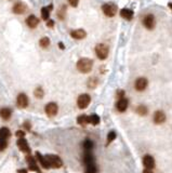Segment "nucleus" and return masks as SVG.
<instances>
[{
  "label": "nucleus",
  "instance_id": "nucleus-1",
  "mask_svg": "<svg viewBox=\"0 0 172 173\" xmlns=\"http://www.w3.org/2000/svg\"><path fill=\"white\" fill-rule=\"evenodd\" d=\"M92 67H93V61L88 57H82L77 62V69L82 74L90 73Z\"/></svg>",
  "mask_w": 172,
  "mask_h": 173
},
{
  "label": "nucleus",
  "instance_id": "nucleus-2",
  "mask_svg": "<svg viewBox=\"0 0 172 173\" xmlns=\"http://www.w3.org/2000/svg\"><path fill=\"white\" fill-rule=\"evenodd\" d=\"M108 47L104 43H99V45L95 47V53L96 56L99 57L100 60H105L106 57L108 56Z\"/></svg>",
  "mask_w": 172,
  "mask_h": 173
},
{
  "label": "nucleus",
  "instance_id": "nucleus-3",
  "mask_svg": "<svg viewBox=\"0 0 172 173\" xmlns=\"http://www.w3.org/2000/svg\"><path fill=\"white\" fill-rule=\"evenodd\" d=\"M45 158L48 160L49 166H50L51 168L59 169V168H61L63 166V161L61 160V158H60L59 156H57V155H47Z\"/></svg>",
  "mask_w": 172,
  "mask_h": 173
},
{
  "label": "nucleus",
  "instance_id": "nucleus-4",
  "mask_svg": "<svg viewBox=\"0 0 172 173\" xmlns=\"http://www.w3.org/2000/svg\"><path fill=\"white\" fill-rule=\"evenodd\" d=\"M91 102V97L89 94H81V95H79L78 99H77V105H78V107L80 108V109H85V108H87L88 106H89V104H90Z\"/></svg>",
  "mask_w": 172,
  "mask_h": 173
},
{
  "label": "nucleus",
  "instance_id": "nucleus-5",
  "mask_svg": "<svg viewBox=\"0 0 172 173\" xmlns=\"http://www.w3.org/2000/svg\"><path fill=\"white\" fill-rule=\"evenodd\" d=\"M102 10H103V13H104L106 16L108 17H112L116 14V12H117V7L113 3H105L103 4L102 7Z\"/></svg>",
  "mask_w": 172,
  "mask_h": 173
},
{
  "label": "nucleus",
  "instance_id": "nucleus-6",
  "mask_svg": "<svg viewBox=\"0 0 172 173\" xmlns=\"http://www.w3.org/2000/svg\"><path fill=\"white\" fill-rule=\"evenodd\" d=\"M155 24H156V21H155V16L153 14H147L145 15L143 20V25L146 27L147 29H154L155 27Z\"/></svg>",
  "mask_w": 172,
  "mask_h": 173
},
{
  "label": "nucleus",
  "instance_id": "nucleus-7",
  "mask_svg": "<svg viewBox=\"0 0 172 173\" xmlns=\"http://www.w3.org/2000/svg\"><path fill=\"white\" fill-rule=\"evenodd\" d=\"M57 111H59V107H57V103H48L47 106H45V114L50 117H53L55 116L57 114Z\"/></svg>",
  "mask_w": 172,
  "mask_h": 173
},
{
  "label": "nucleus",
  "instance_id": "nucleus-8",
  "mask_svg": "<svg viewBox=\"0 0 172 173\" xmlns=\"http://www.w3.org/2000/svg\"><path fill=\"white\" fill-rule=\"evenodd\" d=\"M16 103L17 105H19V107L21 108H25L28 106V97H27V95H26L25 93H20L19 95H17L16 97Z\"/></svg>",
  "mask_w": 172,
  "mask_h": 173
},
{
  "label": "nucleus",
  "instance_id": "nucleus-9",
  "mask_svg": "<svg viewBox=\"0 0 172 173\" xmlns=\"http://www.w3.org/2000/svg\"><path fill=\"white\" fill-rule=\"evenodd\" d=\"M128 105H129V101L126 97H122V99H119L118 102L116 103V108L117 111H120V113H124V111H127Z\"/></svg>",
  "mask_w": 172,
  "mask_h": 173
},
{
  "label": "nucleus",
  "instance_id": "nucleus-10",
  "mask_svg": "<svg viewBox=\"0 0 172 173\" xmlns=\"http://www.w3.org/2000/svg\"><path fill=\"white\" fill-rule=\"evenodd\" d=\"M143 166L145 167V169H150L153 170L155 168V159L153 158L150 155H146L143 157Z\"/></svg>",
  "mask_w": 172,
  "mask_h": 173
},
{
  "label": "nucleus",
  "instance_id": "nucleus-11",
  "mask_svg": "<svg viewBox=\"0 0 172 173\" xmlns=\"http://www.w3.org/2000/svg\"><path fill=\"white\" fill-rule=\"evenodd\" d=\"M147 85H148V81H147L146 78L141 77V78H138L136 80V83H134V87L138 91H144L146 89Z\"/></svg>",
  "mask_w": 172,
  "mask_h": 173
},
{
  "label": "nucleus",
  "instance_id": "nucleus-12",
  "mask_svg": "<svg viewBox=\"0 0 172 173\" xmlns=\"http://www.w3.org/2000/svg\"><path fill=\"white\" fill-rule=\"evenodd\" d=\"M26 10H27V6L25 3H23L22 1H19L13 6V12L15 14H23L26 12Z\"/></svg>",
  "mask_w": 172,
  "mask_h": 173
},
{
  "label": "nucleus",
  "instance_id": "nucleus-13",
  "mask_svg": "<svg viewBox=\"0 0 172 173\" xmlns=\"http://www.w3.org/2000/svg\"><path fill=\"white\" fill-rule=\"evenodd\" d=\"M166 121V115L162 111H157L154 114V122L156 125H161Z\"/></svg>",
  "mask_w": 172,
  "mask_h": 173
},
{
  "label": "nucleus",
  "instance_id": "nucleus-14",
  "mask_svg": "<svg viewBox=\"0 0 172 173\" xmlns=\"http://www.w3.org/2000/svg\"><path fill=\"white\" fill-rule=\"evenodd\" d=\"M17 146L23 153H31V147L25 139H20L17 141Z\"/></svg>",
  "mask_w": 172,
  "mask_h": 173
},
{
  "label": "nucleus",
  "instance_id": "nucleus-15",
  "mask_svg": "<svg viewBox=\"0 0 172 173\" xmlns=\"http://www.w3.org/2000/svg\"><path fill=\"white\" fill-rule=\"evenodd\" d=\"M71 36L74 38V39H77V40H81L83 38H86L87 36V33H86L83 29H75L71 33Z\"/></svg>",
  "mask_w": 172,
  "mask_h": 173
},
{
  "label": "nucleus",
  "instance_id": "nucleus-16",
  "mask_svg": "<svg viewBox=\"0 0 172 173\" xmlns=\"http://www.w3.org/2000/svg\"><path fill=\"white\" fill-rule=\"evenodd\" d=\"M27 161H28L29 169H31V171H35V172H37V173H41V171H40L39 167L37 166L36 161H35V159L33 158V157H31V156L27 157Z\"/></svg>",
  "mask_w": 172,
  "mask_h": 173
},
{
  "label": "nucleus",
  "instance_id": "nucleus-17",
  "mask_svg": "<svg viewBox=\"0 0 172 173\" xmlns=\"http://www.w3.org/2000/svg\"><path fill=\"white\" fill-rule=\"evenodd\" d=\"M26 23H27V25L31 27V28H35L37 27V25L39 24V20H38V17H36L35 15H29L27 17V20H26Z\"/></svg>",
  "mask_w": 172,
  "mask_h": 173
},
{
  "label": "nucleus",
  "instance_id": "nucleus-18",
  "mask_svg": "<svg viewBox=\"0 0 172 173\" xmlns=\"http://www.w3.org/2000/svg\"><path fill=\"white\" fill-rule=\"evenodd\" d=\"M36 157H37V159H38V161L40 162V165L42 166L45 169H49V168H50V166H49V162H48V160H47V158H45V156H42V155H41L39 151H37V153H36Z\"/></svg>",
  "mask_w": 172,
  "mask_h": 173
},
{
  "label": "nucleus",
  "instance_id": "nucleus-19",
  "mask_svg": "<svg viewBox=\"0 0 172 173\" xmlns=\"http://www.w3.org/2000/svg\"><path fill=\"white\" fill-rule=\"evenodd\" d=\"M11 115H12V111L10 108L3 107L0 109V117H1L3 120H9L11 118Z\"/></svg>",
  "mask_w": 172,
  "mask_h": 173
},
{
  "label": "nucleus",
  "instance_id": "nucleus-20",
  "mask_svg": "<svg viewBox=\"0 0 172 173\" xmlns=\"http://www.w3.org/2000/svg\"><path fill=\"white\" fill-rule=\"evenodd\" d=\"M53 6L50 4L49 7H43L41 9V17H42L45 21H49V17H50V11L52 10Z\"/></svg>",
  "mask_w": 172,
  "mask_h": 173
},
{
  "label": "nucleus",
  "instance_id": "nucleus-21",
  "mask_svg": "<svg viewBox=\"0 0 172 173\" xmlns=\"http://www.w3.org/2000/svg\"><path fill=\"white\" fill-rule=\"evenodd\" d=\"M120 15H121L124 19H126V20H131L133 17V11L130 10V9L124 8L120 11Z\"/></svg>",
  "mask_w": 172,
  "mask_h": 173
},
{
  "label": "nucleus",
  "instance_id": "nucleus-22",
  "mask_svg": "<svg viewBox=\"0 0 172 173\" xmlns=\"http://www.w3.org/2000/svg\"><path fill=\"white\" fill-rule=\"evenodd\" d=\"M98 172H99V169H98V167H96V165L94 162L89 163V165H86L85 173H98Z\"/></svg>",
  "mask_w": 172,
  "mask_h": 173
},
{
  "label": "nucleus",
  "instance_id": "nucleus-23",
  "mask_svg": "<svg viewBox=\"0 0 172 173\" xmlns=\"http://www.w3.org/2000/svg\"><path fill=\"white\" fill-rule=\"evenodd\" d=\"M83 162H85V165H89V163L94 162V157L91 154V151H86L85 156H83Z\"/></svg>",
  "mask_w": 172,
  "mask_h": 173
},
{
  "label": "nucleus",
  "instance_id": "nucleus-24",
  "mask_svg": "<svg viewBox=\"0 0 172 173\" xmlns=\"http://www.w3.org/2000/svg\"><path fill=\"white\" fill-rule=\"evenodd\" d=\"M11 136V132H10V130H9L8 128H6V127H2V128L0 129V137L1 139H9Z\"/></svg>",
  "mask_w": 172,
  "mask_h": 173
},
{
  "label": "nucleus",
  "instance_id": "nucleus-25",
  "mask_svg": "<svg viewBox=\"0 0 172 173\" xmlns=\"http://www.w3.org/2000/svg\"><path fill=\"white\" fill-rule=\"evenodd\" d=\"M101 119H100V117L96 115V114H92L89 116V123H91L92 125H99Z\"/></svg>",
  "mask_w": 172,
  "mask_h": 173
},
{
  "label": "nucleus",
  "instance_id": "nucleus-26",
  "mask_svg": "<svg viewBox=\"0 0 172 173\" xmlns=\"http://www.w3.org/2000/svg\"><path fill=\"white\" fill-rule=\"evenodd\" d=\"M82 146H83V149H85L86 151H91L93 149L94 144L91 140H86L85 142H83V144H82Z\"/></svg>",
  "mask_w": 172,
  "mask_h": 173
},
{
  "label": "nucleus",
  "instance_id": "nucleus-27",
  "mask_svg": "<svg viewBox=\"0 0 172 173\" xmlns=\"http://www.w3.org/2000/svg\"><path fill=\"white\" fill-rule=\"evenodd\" d=\"M77 122L78 125H86L89 123V116H86V115H81L77 118Z\"/></svg>",
  "mask_w": 172,
  "mask_h": 173
},
{
  "label": "nucleus",
  "instance_id": "nucleus-28",
  "mask_svg": "<svg viewBox=\"0 0 172 173\" xmlns=\"http://www.w3.org/2000/svg\"><path fill=\"white\" fill-rule=\"evenodd\" d=\"M39 45H40V47L43 49L48 48L49 45H50V39H49L48 37H42L39 40Z\"/></svg>",
  "mask_w": 172,
  "mask_h": 173
},
{
  "label": "nucleus",
  "instance_id": "nucleus-29",
  "mask_svg": "<svg viewBox=\"0 0 172 173\" xmlns=\"http://www.w3.org/2000/svg\"><path fill=\"white\" fill-rule=\"evenodd\" d=\"M147 111H148V109H147L146 106H144V105H140V106H138V108H136V113H138V115H141V116H145L147 114Z\"/></svg>",
  "mask_w": 172,
  "mask_h": 173
},
{
  "label": "nucleus",
  "instance_id": "nucleus-30",
  "mask_svg": "<svg viewBox=\"0 0 172 173\" xmlns=\"http://www.w3.org/2000/svg\"><path fill=\"white\" fill-rule=\"evenodd\" d=\"M43 94H45V92H43L42 88H40V87H38V88L35 89V91H34V95L37 97V99H42V97H43Z\"/></svg>",
  "mask_w": 172,
  "mask_h": 173
},
{
  "label": "nucleus",
  "instance_id": "nucleus-31",
  "mask_svg": "<svg viewBox=\"0 0 172 173\" xmlns=\"http://www.w3.org/2000/svg\"><path fill=\"white\" fill-rule=\"evenodd\" d=\"M96 85H98V79L94 78V77H91L90 79H89V81H88V87L90 89H94Z\"/></svg>",
  "mask_w": 172,
  "mask_h": 173
},
{
  "label": "nucleus",
  "instance_id": "nucleus-32",
  "mask_svg": "<svg viewBox=\"0 0 172 173\" xmlns=\"http://www.w3.org/2000/svg\"><path fill=\"white\" fill-rule=\"evenodd\" d=\"M116 136H117V134H116L115 131H109L107 134V144H110L113 142L114 140L116 139Z\"/></svg>",
  "mask_w": 172,
  "mask_h": 173
},
{
  "label": "nucleus",
  "instance_id": "nucleus-33",
  "mask_svg": "<svg viewBox=\"0 0 172 173\" xmlns=\"http://www.w3.org/2000/svg\"><path fill=\"white\" fill-rule=\"evenodd\" d=\"M65 13H66V8H65V6H63L62 8L59 10V12H57V16H59V19H61V20H64Z\"/></svg>",
  "mask_w": 172,
  "mask_h": 173
},
{
  "label": "nucleus",
  "instance_id": "nucleus-34",
  "mask_svg": "<svg viewBox=\"0 0 172 173\" xmlns=\"http://www.w3.org/2000/svg\"><path fill=\"white\" fill-rule=\"evenodd\" d=\"M7 146H8V142H7V140L1 139V137H0V151H4V149L7 148Z\"/></svg>",
  "mask_w": 172,
  "mask_h": 173
},
{
  "label": "nucleus",
  "instance_id": "nucleus-35",
  "mask_svg": "<svg viewBox=\"0 0 172 173\" xmlns=\"http://www.w3.org/2000/svg\"><path fill=\"white\" fill-rule=\"evenodd\" d=\"M16 136H17V137H20V139H23V137L25 136V132H24V131H22V130L16 131Z\"/></svg>",
  "mask_w": 172,
  "mask_h": 173
},
{
  "label": "nucleus",
  "instance_id": "nucleus-36",
  "mask_svg": "<svg viewBox=\"0 0 172 173\" xmlns=\"http://www.w3.org/2000/svg\"><path fill=\"white\" fill-rule=\"evenodd\" d=\"M68 2L71 7H77L79 3V0H68Z\"/></svg>",
  "mask_w": 172,
  "mask_h": 173
},
{
  "label": "nucleus",
  "instance_id": "nucleus-37",
  "mask_svg": "<svg viewBox=\"0 0 172 173\" xmlns=\"http://www.w3.org/2000/svg\"><path fill=\"white\" fill-rule=\"evenodd\" d=\"M124 95V91L122 90H119L118 92H117V97H119V99H122Z\"/></svg>",
  "mask_w": 172,
  "mask_h": 173
},
{
  "label": "nucleus",
  "instance_id": "nucleus-38",
  "mask_svg": "<svg viewBox=\"0 0 172 173\" xmlns=\"http://www.w3.org/2000/svg\"><path fill=\"white\" fill-rule=\"evenodd\" d=\"M47 26H48V27H50V28H52V27L54 26V22L52 20H49L48 22H47Z\"/></svg>",
  "mask_w": 172,
  "mask_h": 173
},
{
  "label": "nucleus",
  "instance_id": "nucleus-39",
  "mask_svg": "<svg viewBox=\"0 0 172 173\" xmlns=\"http://www.w3.org/2000/svg\"><path fill=\"white\" fill-rule=\"evenodd\" d=\"M17 173H27V171H26L25 169H21V170L17 171Z\"/></svg>",
  "mask_w": 172,
  "mask_h": 173
},
{
  "label": "nucleus",
  "instance_id": "nucleus-40",
  "mask_svg": "<svg viewBox=\"0 0 172 173\" xmlns=\"http://www.w3.org/2000/svg\"><path fill=\"white\" fill-rule=\"evenodd\" d=\"M143 173H153V171L150 170V169H145V170L143 171Z\"/></svg>",
  "mask_w": 172,
  "mask_h": 173
},
{
  "label": "nucleus",
  "instance_id": "nucleus-41",
  "mask_svg": "<svg viewBox=\"0 0 172 173\" xmlns=\"http://www.w3.org/2000/svg\"><path fill=\"white\" fill-rule=\"evenodd\" d=\"M59 47H60V48H61V49H64V45H63L62 42H60V43H59Z\"/></svg>",
  "mask_w": 172,
  "mask_h": 173
},
{
  "label": "nucleus",
  "instance_id": "nucleus-42",
  "mask_svg": "<svg viewBox=\"0 0 172 173\" xmlns=\"http://www.w3.org/2000/svg\"><path fill=\"white\" fill-rule=\"evenodd\" d=\"M169 8L171 9V11H172V3H169Z\"/></svg>",
  "mask_w": 172,
  "mask_h": 173
}]
</instances>
